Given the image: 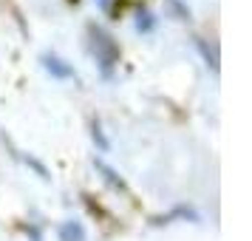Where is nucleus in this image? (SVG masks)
<instances>
[{
    "mask_svg": "<svg viewBox=\"0 0 252 241\" xmlns=\"http://www.w3.org/2000/svg\"><path fill=\"white\" fill-rule=\"evenodd\" d=\"M46 69L51 74H57V77H74V69L63 66V60H57V57H46Z\"/></svg>",
    "mask_w": 252,
    "mask_h": 241,
    "instance_id": "1",
    "label": "nucleus"
},
{
    "mask_svg": "<svg viewBox=\"0 0 252 241\" xmlns=\"http://www.w3.org/2000/svg\"><path fill=\"white\" fill-rule=\"evenodd\" d=\"M60 236H63V241H82L85 239V233H82L80 224H63Z\"/></svg>",
    "mask_w": 252,
    "mask_h": 241,
    "instance_id": "2",
    "label": "nucleus"
}]
</instances>
